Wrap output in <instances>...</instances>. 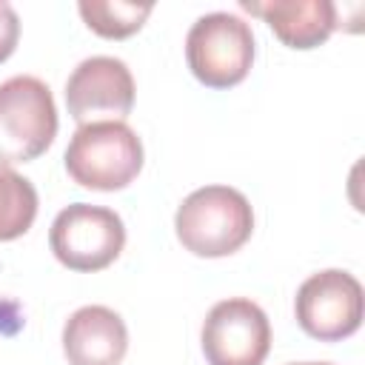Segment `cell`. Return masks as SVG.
<instances>
[{
	"mask_svg": "<svg viewBox=\"0 0 365 365\" xmlns=\"http://www.w3.org/2000/svg\"><path fill=\"white\" fill-rule=\"evenodd\" d=\"M174 231L194 257H228L251 240L254 208L245 194L231 185H202L180 202Z\"/></svg>",
	"mask_w": 365,
	"mask_h": 365,
	"instance_id": "obj_1",
	"label": "cell"
},
{
	"mask_svg": "<svg viewBox=\"0 0 365 365\" xmlns=\"http://www.w3.org/2000/svg\"><path fill=\"white\" fill-rule=\"evenodd\" d=\"M77 11L94 34H100L106 40H125L143 29V23L154 11V6L151 3H128V0H80Z\"/></svg>",
	"mask_w": 365,
	"mask_h": 365,
	"instance_id": "obj_11",
	"label": "cell"
},
{
	"mask_svg": "<svg viewBox=\"0 0 365 365\" xmlns=\"http://www.w3.org/2000/svg\"><path fill=\"white\" fill-rule=\"evenodd\" d=\"M128 351L123 317L106 305H83L63 325V354L68 365H120Z\"/></svg>",
	"mask_w": 365,
	"mask_h": 365,
	"instance_id": "obj_10",
	"label": "cell"
},
{
	"mask_svg": "<svg viewBox=\"0 0 365 365\" xmlns=\"http://www.w3.org/2000/svg\"><path fill=\"white\" fill-rule=\"evenodd\" d=\"M240 6L262 17L274 37L288 48H317L339 29V6L331 0H240Z\"/></svg>",
	"mask_w": 365,
	"mask_h": 365,
	"instance_id": "obj_9",
	"label": "cell"
},
{
	"mask_svg": "<svg viewBox=\"0 0 365 365\" xmlns=\"http://www.w3.org/2000/svg\"><path fill=\"white\" fill-rule=\"evenodd\" d=\"M17 40H20V17L6 0H0V63H6L14 54Z\"/></svg>",
	"mask_w": 365,
	"mask_h": 365,
	"instance_id": "obj_13",
	"label": "cell"
},
{
	"mask_svg": "<svg viewBox=\"0 0 365 365\" xmlns=\"http://www.w3.org/2000/svg\"><path fill=\"white\" fill-rule=\"evenodd\" d=\"M68 114L86 123L125 120L134 108V77L117 57H86L66 80Z\"/></svg>",
	"mask_w": 365,
	"mask_h": 365,
	"instance_id": "obj_8",
	"label": "cell"
},
{
	"mask_svg": "<svg viewBox=\"0 0 365 365\" xmlns=\"http://www.w3.org/2000/svg\"><path fill=\"white\" fill-rule=\"evenodd\" d=\"M125 245V225L106 205L74 202L63 208L48 228V248L60 265L80 274L108 268Z\"/></svg>",
	"mask_w": 365,
	"mask_h": 365,
	"instance_id": "obj_5",
	"label": "cell"
},
{
	"mask_svg": "<svg viewBox=\"0 0 365 365\" xmlns=\"http://www.w3.org/2000/svg\"><path fill=\"white\" fill-rule=\"evenodd\" d=\"M37 217V188L31 180L0 163V242L23 237Z\"/></svg>",
	"mask_w": 365,
	"mask_h": 365,
	"instance_id": "obj_12",
	"label": "cell"
},
{
	"mask_svg": "<svg viewBox=\"0 0 365 365\" xmlns=\"http://www.w3.org/2000/svg\"><path fill=\"white\" fill-rule=\"evenodd\" d=\"M299 328L319 342H339L362 325V285L342 268L311 274L294 299Z\"/></svg>",
	"mask_w": 365,
	"mask_h": 365,
	"instance_id": "obj_6",
	"label": "cell"
},
{
	"mask_svg": "<svg viewBox=\"0 0 365 365\" xmlns=\"http://www.w3.org/2000/svg\"><path fill=\"white\" fill-rule=\"evenodd\" d=\"M200 342L208 365H262L271 351V322L245 297L220 299L205 314Z\"/></svg>",
	"mask_w": 365,
	"mask_h": 365,
	"instance_id": "obj_7",
	"label": "cell"
},
{
	"mask_svg": "<svg viewBox=\"0 0 365 365\" xmlns=\"http://www.w3.org/2000/svg\"><path fill=\"white\" fill-rule=\"evenodd\" d=\"M68 177L91 191H120L143 171V143L123 120L86 123L74 131L66 148Z\"/></svg>",
	"mask_w": 365,
	"mask_h": 365,
	"instance_id": "obj_2",
	"label": "cell"
},
{
	"mask_svg": "<svg viewBox=\"0 0 365 365\" xmlns=\"http://www.w3.org/2000/svg\"><path fill=\"white\" fill-rule=\"evenodd\" d=\"M254 31L228 11H211L194 20L185 34V60L191 74L208 88H231L242 83L254 66Z\"/></svg>",
	"mask_w": 365,
	"mask_h": 365,
	"instance_id": "obj_4",
	"label": "cell"
},
{
	"mask_svg": "<svg viewBox=\"0 0 365 365\" xmlns=\"http://www.w3.org/2000/svg\"><path fill=\"white\" fill-rule=\"evenodd\" d=\"M57 106L51 88L31 74L0 83V163H31L57 137Z\"/></svg>",
	"mask_w": 365,
	"mask_h": 365,
	"instance_id": "obj_3",
	"label": "cell"
},
{
	"mask_svg": "<svg viewBox=\"0 0 365 365\" xmlns=\"http://www.w3.org/2000/svg\"><path fill=\"white\" fill-rule=\"evenodd\" d=\"M291 365H334V362H291Z\"/></svg>",
	"mask_w": 365,
	"mask_h": 365,
	"instance_id": "obj_14",
	"label": "cell"
}]
</instances>
